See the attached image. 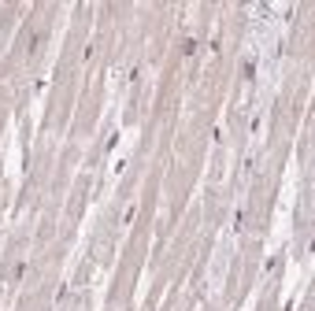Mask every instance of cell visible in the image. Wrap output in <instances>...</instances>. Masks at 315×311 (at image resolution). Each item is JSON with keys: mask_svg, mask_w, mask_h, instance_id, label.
I'll use <instances>...</instances> for the list:
<instances>
[{"mask_svg": "<svg viewBox=\"0 0 315 311\" xmlns=\"http://www.w3.org/2000/svg\"><path fill=\"white\" fill-rule=\"evenodd\" d=\"M41 45H45V34H34L30 37V52H41Z\"/></svg>", "mask_w": 315, "mask_h": 311, "instance_id": "6da1fadb", "label": "cell"}, {"mask_svg": "<svg viewBox=\"0 0 315 311\" xmlns=\"http://www.w3.org/2000/svg\"><path fill=\"white\" fill-rule=\"evenodd\" d=\"M197 52V41H193V37H186V41H182V56H193Z\"/></svg>", "mask_w": 315, "mask_h": 311, "instance_id": "7a4b0ae2", "label": "cell"}]
</instances>
